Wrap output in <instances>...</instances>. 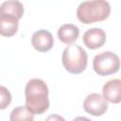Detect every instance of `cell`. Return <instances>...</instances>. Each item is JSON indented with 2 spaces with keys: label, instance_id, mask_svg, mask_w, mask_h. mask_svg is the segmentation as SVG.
<instances>
[{
  "label": "cell",
  "instance_id": "1",
  "mask_svg": "<svg viewBox=\"0 0 121 121\" xmlns=\"http://www.w3.org/2000/svg\"><path fill=\"white\" fill-rule=\"evenodd\" d=\"M26 108L34 114H43L49 108L48 87L41 78H32L25 88Z\"/></svg>",
  "mask_w": 121,
  "mask_h": 121
},
{
  "label": "cell",
  "instance_id": "2",
  "mask_svg": "<svg viewBox=\"0 0 121 121\" xmlns=\"http://www.w3.org/2000/svg\"><path fill=\"white\" fill-rule=\"evenodd\" d=\"M111 14L110 3L105 0L81 2L77 9L78 19L85 24H93L106 20Z\"/></svg>",
  "mask_w": 121,
  "mask_h": 121
},
{
  "label": "cell",
  "instance_id": "3",
  "mask_svg": "<svg viewBox=\"0 0 121 121\" xmlns=\"http://www.w3.org/2000/svg\"><path fill=\"white\" fill-rule=\"evenodd\" d=\"M61 61L67 72L77 75L82 73L86 69L88 56L81 46L78 44H70L63 49Z\"/></svg>",
  "mask_w": 121,
  "mask_h": 121
},
{
  "label": "cell",
  "instance_id": "4",
  "mask_svg": "<svg viewBox=\"0 0 121 121\" xmlns=\"http://www.w3.org/2000/svg\"><path fill=\"white\" fill-rule=\"evenodd\" d=\"M93 68L98 76H109L118 72L120 68L119 57L112 51H104L95 56Z\"/></svg>",
  "mask_w": 121,
  "mask_h": 121
},
{
  "label": "cell",
  "instance_id": "5",
  "mask_svg": "<svg viewBox=\"0 0 121 121\" xmlns=\"http://www.w3.org/2000/svg\"><path fill=\"white\" fill-rule=\"evenodd\" d=\"M108 102L98 93L88 95L83 101V109L94 116H101L108 111Z\"/></svg>",
  "mask_w": 121,
  "mask_h": 121
},
{
  "label": "cell",
  "instance_id": "6",
  "mask_svg": "<svg viewBox=\"0 0 121 121\" xmlns=\"http://www.w3.org/2000/svg\"><path fill=\"white\" fill-rule=\"evenodd\" d=\"M31 44L38 52H47L54 44L52 34L45 29H40L33 33L31 37Z\"/></svg>",
  "mask_w": 121,
  "mask_h": 121
},
{
  "label": "cell",
  "instance_id": "7",
  "mask_svg": "<svg viewBox=\"0 0 121 121\" xmlns=\"http://www.w3.org/2000/svg\"><path fill=\"white\" fill-rule=\"evenodd\" d=\"M106 38V33L102 28L93 27L84 32L82 42L86 47L90 49H96L104 45Z\"/></svg>",
  "mask_w": 121,
  "mask_h": 121
},
{
  "label": "cell",
  "instance_id": "8",
  "mask_svg": "<svg viewBox=\"0 0 121 121\" xmlns=\"http://www.w3.org/2000/svg\"><path fill=\"white\" fill-rule=\"evenodd\" d=\"M102 96L106 101L118 104L121 101V80L113 78L107 81L102 88Z\"/></svg>",
  "mask_w": 121,
  "mask_h": 121
},
{
  "label": "cell",
  "instance_id": "9",
  "mask_svg": "<svg viewBox=\"0 0 121 121\" xmlns=\"http://www.w3.org/2000/svg\"><path fill=\"white\" fill-rule=\"evenodd\" d=\"M19 19L8 13L0 14V35L4 37H12L18 31Z\"/></svg>",
  "mask_w": 121,
  "mask_h": 121
},
{
  "label": "cell",
  "instance_id": "10",
  "mask_svg": "<svg viewBox=\"0 0 121 121\" xmlns=\"http://www.w3.org/2000/svg\"><path fill=\"white\" fill-rule=\"evenodd\" d=\"M59 40L65 44H73L79 36V28L74 24H64L58 29Z\"/></svg>",
  "mask_w": 121,
  "mask_h": 121
},
{
  "label": "cell",
  "instance_id": "11",
  "mask_svg": "<svg viewBox=\"0 0 121 121\" xmlns=\"http://www.w3.org/2000/svg\"><path fill=\"white\" fill-rule=\"evenodd\" d=\"M3 13L12 14L20 20L24 15V6L20 1H5L0 5V14Z\"/></svg>",
  "mask_w": 121,
  "mask_h": 121
},
{
  "label": "cell",
  "instance_id": "12",
  "mask_svg": "<svg viewBox=\"0 0 121 121\" xmlns=\"http://www.w3.org/2000/svg\"><path fill=\"white\" fill-rule=\"evenodd\" d=\"M9 121H34V115L25 106H19L11 111Z\"/></svg>",
  "mask_w": 121,
  "mask_h": 121
},
{
  "label": "cell",
  "instance_id": "13",
  "mask_svg": "<svg viewBox=\"0 0 121 121\" xmlns=\"http://www.w3.org/2000/svg\"><path fill=\"white\" fill-rule=\"evenodd\" d=\"M11 94L5 86L0 85V110L6 109L11 102Z\"/></svg>",
  "mask_w": 121,
  "mask_h": 121
},
{
  "label": "cell",
  "instance_id": "14",
  "mask_svg": "<svg viewBox=\"0 0 121 121\" xmlns=\"http://www.w3.org/2000/svg\"><path fill=\"white\" fill-rule=\"evenodd\" d=\"M45 121H65V119L59 114H50L47 116Z\"/></svg>",
  "mask_w": 121,
  "mask_h": 121
},
{
  "label": "cell",
  "instance_id": "15",
  "mask_svg": "<svg viewBox=\"0 0 121 121\" xmlns=\"http://www.w3.org/2000/svg\"><path fill=\"white\" fill-rule=\"evenodd\" d=\"M73 121H93V120H91L87 117H84V116H78V117L74 118Z\"/></svg>",
  "mask_w": 121,
  "mask_h": 121
}]
</instances>
